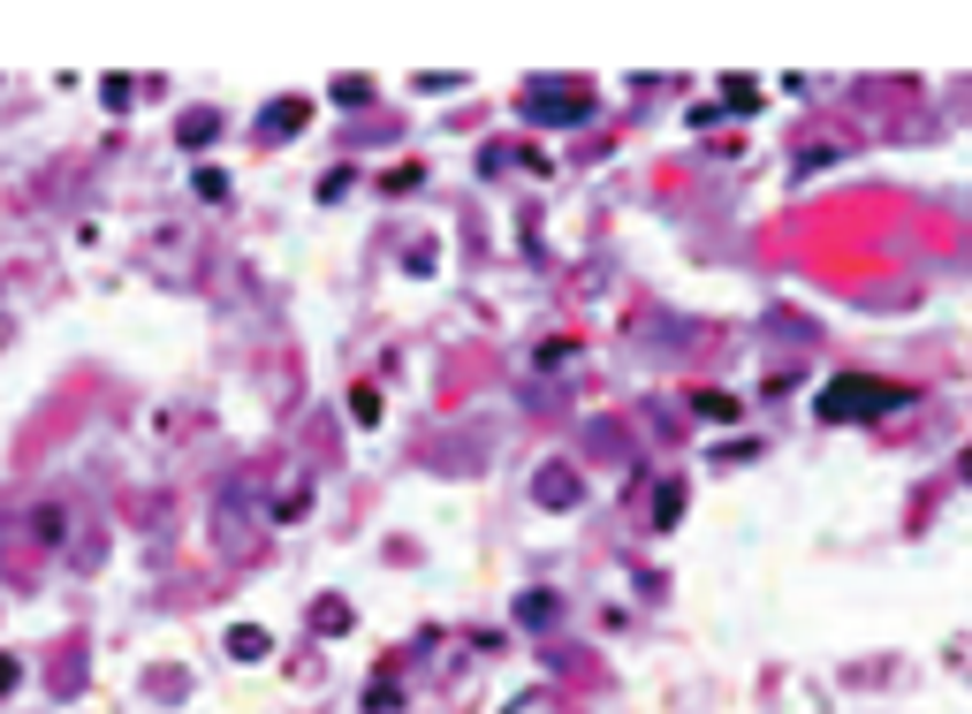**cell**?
I'll use <instances>...</instances> for the list:
<instances>
[{"label": "cell", "mask_w": 972, "mask_h": 714, "mask_svg": "<svg viewBox=\"0 0 972 714\" xmlns=\"http://www.w3.org/2000/svg\"><path fill=\"white\" fill-rule=\"evenodd\" d=\"M297 122H305V107H297V99H274V115H266V137L297 130Z\"/></svg>", "instance_id": "3957f363"}, {"label": "cell", "mask_w": 972, "mask_h": 714, "mask_svg": "<svg viewBox=\"0 0 972 714\" xmlns=\"http://www.w3.org/2000/svg\"><path fill=\"white\" fill-rule=\"evenodd\" d=\"M965 471H972V456H965Z\"/></svg>", "instance_id": "5b68a950"}, {"label": "cell", "mask_w": 972, "mask_h": 714, "mask_svg": "<svg viewBox=\"0 0 972 714\" xmlns=\"http://www.w3.org/2000/svg\"><path fill=\"white\" fill-rule=\"evenodd\" d=\"M228 653H236V661H259V653H266V631H228Z\"/></svg>", "instance_id": "277c9868"}, {"label": "cell", "mask_w": 972, "mask_h": 714, "mask_svg": "<svg viewBox=\"0 0 972 714\" xmlns=\"http://www.w3.org/2000/svg\"><path fill=\"white\" fill-rule=\"evenodd\" d=\"M532 494H540V502H555V510H570V502H578V479H563V471H540V479H532Z\"/></svg>", "instance_id": "7a4b0ae2"}, {"label": "cell", "mask_w": 972, "mask_h": 714, "mask_svg": "<svg viewBox=\"0 0 972 714\" xmlns=\"http://www.w3.org/2000/svg\"><path fill=\"white\" fill-rule=\"evenodd\" d=\"M897 403H905V388L866 381V373H843V381L821 388V418H866V411H897Z\"/></svg>", "instance_id": "6da1fadb"}]
</instances>
